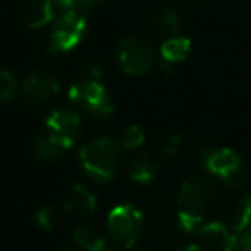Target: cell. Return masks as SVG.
<instances>
[{
	"mask_svg": "<svg viewBox=\"0 0 251 251\" xmlns=\"http://www.w3.org/2000/svg\"><path fill=\"white\" fill-rule=\"evenodd\" d=\"M86 19L77 11H64L55 21L50 35V50L52 53L69 52L79 45L86 33Z\"/></svg>",
	"mask_w": 251,
	"mask_h": 251,
	"instance_id": "6",
	"label": "cell"
},
{
	"mask_svg": "<svg viewBox=\"0 0 251 251\" xmlns=\"http://www.w3.org/2000/svg\"><path fill=\"white\" fill-rule=\"evenodd\" d=\"M179 251H201V248H200L198 244H189V246L182 248V250H179Z\"/></svg>",
	"mask_w": 251,
	"mask_h": 251,
	"instance_id": "28",
	"label": "cell"
},
{
	"mask_svg": "<svg viewBox=\"0 0 251 251\" xmlns=\"http://www.w3.org/2000/svg\"><path fill=\"white\" fill-rule=\"evenodd\" d=\"M117 60L122 71L131 76H140L150 71L155 62V53L145 36H126L117 45Z\"/></svg>",
	"mask_w": 251,
	"mask_h": 251,
	"instance_id": "4",
	"label": "cell"
},
{
	"mask_svg": "<svg viewBox=\"0 0 251 251\" xmlns=\"http://www.w3.org/2000/svg\"><path fill=\"white\" fill-rule=\"evenodd\" d=\"M55 4L62 9V12L64 11H77V12H81V14L88 12L95 5L91 0H55Z\"/></svg>",
	"mask_w": 251,
	"mask_h": 251,
	"instance_id": "25",
	"label": "cell"
},
{
	"mask_svg": "<svg viewBox=\"0 0 251 251\" xmlns=\"http://www.w3.org/2000/svg\"><path fill=\"white\" fill-rule=\"evenodd\" d=\"M84 73V76H86V79H97L98 77H101V74H103V69H101V66L98 62H93V60H88V62L83 64V69H81Z\"/></svg>",
	"mask_w": 251,
	"mask_h": 251,
	"instance_id": "27",
	"label": "cell"
},
{
	"mask_svg": "<svg viewBox=\"0 0 251 251\" xmlns=\"http://www.w3.org/2000/svg\"><path fill=\"white\" fill-rule=\"evenodd\" d=\"M107 226L112 241L122 248L134 246L145 232L143 215L131 205H119L112 208Z\"/></svg>",
	"mask_w": 251,
	"mask_h": 251,
	"instance_id": "3",
	"label": "cell"
},
{
	"mask_svg": "<svg viewBox=\"0 0 251 251\" xmlns=\"http://www.w3.org/2000/svg\"><path fill=\"white\" fill-rule=\"evenodd\" d=\"M143 205H145V212L148 215V220L153 226V229L157 230L158 236L164 237V239H171L174 236V224L167 217L160 200L157 196H145Z\"/></svg>",
	"mask_w": 251,
	"mask_h": 251,
	"instance_id": "12",
	"label": "cell"
},
{
	"mask_svg": "<svg viewBox=\"0 0 251 251\" xmlns=\"http://www.w3.org/2000/svg\"><path fill=\"white\" fill-rule=\"evenodd\" d=\"M179 150H181V136H179V134H172V136L165 141L164 148H162V155H164L165 158H172L179 153Z\"/></svg>",
	"mask_w": 251,
	"mask_h": 251,
	"instance_id": "26",
	"label": "cell"
},
{
	"mask_svg": "<svg viewBox=\"0 0 251 251\" xmlns=\"http://www.w3.org/2000/svg\"><path fill=\"white\" fill-rule=\"evenodd\" d=\"M160 53H162V59L171 64L182 62L191 53V40L184 38V36H171V38L164 42Z\"/></svg>",
	"mask_w": 251,
	"mask_h": 251,
	"instance_id": "16",
	"label": "cell"
},
{
	"mask_svg": "<svg viewBox=\"0 0 251 251\" xmlns=\"http://www.w3.org/2000/svg\"><path fill=\"white\" fill-rule=\"evenodd\" d=\"M229 226L236 234L251 232V195L234 205L229 213Z\"/></svg>",
	"mask_w": 251,
	"mask_h": 251,
	"instance_id": "15",
	"label": "cell"
},
{
	"mask_svg": "<svg viewBox=\"0 0 251 251\" xmlns=\"http://www.w3.org/2000/svg\"><path fill=\"white\" fill-rule=\"evenodd\" d=\"M81 115L76 110H55L47 119V127L52 133L66 136L69 140H76L79 134Z\"/></svg>",
	"mask_w": 251,
	"mask_h": 251,
	"instance_id": "10",
	"label": "cell"
},
{
	"mask_svg": "<svg viewBox=\"0 0 251 251\" xmlns=\"http://www.w3.org/2000/svg\"><path fill=\"white\" fill-rule=\"evenodd\" d=\"M69 98L91 112L97 121H107L114 112L107 90L97 79H83L69 88Z\"/></svg>",
	"mask_w": 251,
	"mask_h": 251,
	"instance_id": "5",
	"label": "cell"
},
{
	"mask_svg": "<svg viewBox=\"0 0 251 251\" xmlns=\"http://www.w3.org/2000/svg\"><path fill=\"white\" fill-rule=\"evenodd\" d=\"M64 208L71 213H81L86 215L97 208L95 196L81 184H71L64 196Z\"/></svg>",
	"mask_w": 251,
	"mask_h": 251,
	"instance_id": "13",
	"label": "cell"
},
{
	"mask_svg": "<svg viewBox=\"0 0 251 251\" xmlns=\"http://www.w3.org/2000/svg\"><path fill=\"white\" fill-rule=\"evenodd\" d=\"M91 2H93V4H95V2H100V0H91Z\"/></svg>",
	"mask_w": 251,
	"mask_h": 251,
	"instance_id": "31",
	"label": "cell"
},
{
	"mask_svg": "<svg viewBox=\"0 0 251 251\" xmlns=\"http://www.w3.org/2000/svg\"><path fill=\"white\" fill-rule=\"evenodd\" d=\"M73 239L88 251H101L105 248L103 236L90 226H77L73 230Z\"/></svg>",
	"mask_w": 251,
	"mask_h": 251,
	"instance_id": "19",
	"label": "cell"
},
{
	"mask_svg": "<svg viewBox=\"0 0 251 251\" xmlns=\"http://www.w3.org/2000/svg\"><path fill=\"white\" fill-rule=\"evenodd\" d=\"M219 198L217 188L201 176H195L193 179L186 181L179 191V206L186 212L201 213L208 208L215 200Z\"/></svg>",
	"mask_w": 251,
	"mask_h": 251,
	"instance_id": "7",
	"label": "cell"
},
{
	"mask_svg": "<svg viewBox=\"0 0 251 251\" xmlns=\"http://www.w3.org/2000/svg\"><path fill=\"white\" fill-rule=\"evenodd\" d=\"M121 148V143L114 138H98L90 141L79 150L81 165L93 181L103 184L117 172Z\"/></svg>",
	"mask_w": 251,
	"mask_h": 251,
	"instance_id": "1",
	"label": "cell"
},
{
	"mask_svg": "<svg viewBox=\"0 0 251 251\" xmlns=\"http://www.w3.org/2000/svg\"><path fill=\"white\" fill-rule=\"evenodd\" d=\"M18 90V81L9 71L0 69V100H9Z\"/></svg>",
	"mask_w": 251,
	"mask_h": 251,
	"instance_id": "23",
	"label": "cell"
},
{
	"mask_svg": "<svg viewBox=\"0 0 251 251\" xmlns=\"http://www.w3.org/2000/svg\"><path fill=\"white\" fill-rule=\"evenodd\" d=\"M57 251H77V250H74V248H60V250H57Z\"/></svg>",
	"mask_w": 251,
	"mask_h": 251,
	"instance_id": "29",
	"label": "cell"
},
{
	"mask_svg": "<svg viewBox=\"0 0 251 251\" xmlns=\"http://www.w3.org/2000/svg\"><path fill=\"white\" fill-rule=\"evenodd\" d=\"M150 26L160 35H177L181 29V18L176 11L172 9H160V11H153L150 14Z\"/></svg>",
	"mask_w": 251,
	"mask_h": 251,
	"instance_id": "14",
	"label": "cell"
},
{
	"mask_svg": "<svg viewBox=\"0 0 251 251\" xmlns=\"http://www.w3.org/2000/svg\"><path fill=\"white\" fill-rule=\"evenodd\" d=\"M23 98L29 108L45 107L59 93V81L47 71H31L21 88Z\"/></svg>",
	"mask_w": 251,
	"mask_h": 251,
	"instance_id": "8",
	"label": "cell"
},
{
	"mask_svg": "<svg viewBox=\"0 0 251 251\" xmlns=\"http://www.w3.org/2000/svg\"><path fill=\"white\" fill-rule=\"evenodd\" d=\"M224 251H251V232L230 234Z\"/></svg>",
	"mask_w": 251,
	"mask_h": 251,
	"instance_id": "24",
	"label": "cell"
},
{
	"mask_svg": "<svg viewBox=\"0 0 251 251\" xmlns=\"http://www.w3.org/2000/svg\"><path fill=\"white\" fill-rule=\"evenodd\" d=\"M196 234H198V236L201 237L203 243H206L210 248H215V250H222V251L230 237L227 227L220 222L201 224V227L196 230Z\"/></svg>",
	"mask_w": 251,
	"mask_h": 251,
	"instance_id": "17",
	"label": "cell"
},
{
	"mask_svg": "<svg viewBox=\"0 0 251 251\" xmlns=\"http://www.w3.org/2000/svg\"><path fill=\"white\" fill-rule=\"evenodd\" d=\"M157 174V164L148 153H138L133 160L129 162V176L133 181L147 184Z\"/></svg>",
	"mask_w": 251,
	"mask_h": 251,
	"instance_id": "18",
	"label": "cell"
},
{
	"mask_svg": "<svg viewBox=\"0 0 251 251\" xmlns=\"http://www.w3.org/2000/svg\"><path fill=\"white\" fill-rule=\"evenodd\" d=\"M177 222H179V229H182L184 232H196V230L201 227L203 217H201V213L181 210L177 215Z\"/></svg>",
	"mask_w": 251,
	"mask_h": 251,
	"instance_id": "22",
	"label": "cell"
},
{
	"mask_svg": "<svg viewBox=\"0 0 251 251\" xmlns=\"http://www.w3.org/2000/svg\"><path fill=\"white\" fill-rule=\"evenodd\" d=\"M74 141L69 140L66 136H60L55 133H47L43 136L36 138L33 141V155L38 158L42 164H53V162H59L64 157L67 150L73 147Z\"/></svg>",
	"mask_w": 251,
	"mask_h": 251,
	"instance_id": "9",
	"label": "cell"
},
{
	"mask_svg": "<svg viewBox=\"0 0 251 251\" xmlns=\"http://www.w3.org/2000/svg\"><path fill=\"white\" fill-rule=\"evenodd\" d=\"M55 0H29L25 9V26L38 29L55 18Z\"/></svg>",
	"mask_w": 251,
	"mask_h": 251,
	"instance_id": "11",
	"label": "cell"
},
{
	"mask_svg": "<svg viewBox=\"0 0 251 251\" xmlns=\"http://www.w3.org/2000/svg\"><path fill=\"white\" fill-rule=\"evenodd\" d=\"M101 251H114V250H105V248H103V250H101Z\"/></svg>",
	"mask_w": 251,
	"mask_h": 251,
	"instance_id": "30",
	"label": "cell"
},
{
	"mask_svg": "<svg viewBox=\"0 0 251 251\" xmlns=\"http://www.w3.org/2000/svg\"><path fill=\"white\" fill-rule=\"evenodd\" d=\"M36 222L42 229L45 230H53L59 222V212L53 205H47L36 212Z\"/></svg>",
	"mask_w": 251,
	"mask_h": 251,
	"instance_id": "20",
	"label": "cell"
},
{
	"mask_svg": "<svg viewBox=\"0 0 251 251\" xmlns=\"http://www.w3.org/2000/svg\"><path fill=\"white\" fill-rule=\"evenodd\" d=\"M198 157L203 167L212 176L222 179L227 186H241L248 179V172L243 169L239 155L230 148H201Z\"/></svg>",
	"mask_w": 251,
	"mask_h": 251,
	"instance_id": "2",
	"label": "cell"
},
{
	"mask_svg": "<svg viewBox=\"0 0 251 251\" xmlns=\"http://www.w3.org/2000/svg\"><path fill=\"white\" fill-rule=\"evenodd\" d=\"M143 141H145L143 129H141V127H138V126H129V127H127V129L121 134V140H119V143H121L122 148L133 150V148L140 147Z\"/></svg>",
	"mask_w": 251,
	"mask_h": 251,
	"instance_id": "21",
	"label": "cell"
}]
</instances>
